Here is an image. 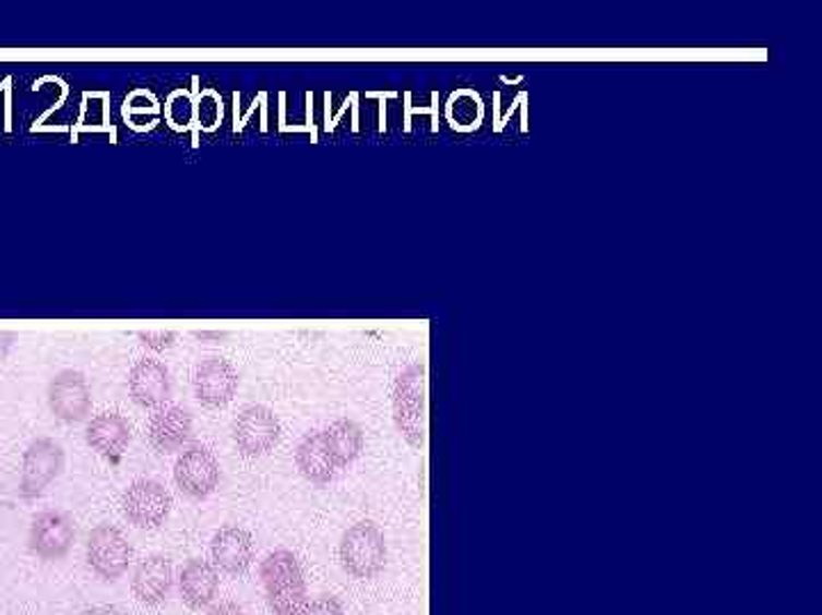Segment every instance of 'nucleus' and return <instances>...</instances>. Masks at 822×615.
I'll use <instances>...</instances> for the list:
<instances>
[{"label":"nucleus","mask_w":822,"mask_h":615,"mask_svg":"<svg viewBox=\"0 0 822 615\" xmlns=\"http://www.w3.org/2000/svg\"><path fill=\"white\" fill-rule=\"evenodd\" d=\"M261 583L274 615H302L307 608V581L300 560L290 550H274L261 563Z\"/></svg>","instance_id":"f257e3e1"},{"label":"nucleus","mask_w":822,"mask_h":615,"mask_svg":"<svg viewBox=\"0 0 822 615\" xmlns=\"http://www.w3.org/2000/svg\"><path fill=\"white\" fill-rule=\"evenodd\" d=\"M338 556L347 575L355 579H372L386 566V538L376 522H357L343 533Z\"/></svg>","instance_id":"f03ea898"},{"label":"nucleus","mask_w":822,"mask_h":615,"mask_svg":"<svg viewBox=\"0 0 822 615\" xmlns=\"http://www.w3.org/2000/svg\"><path fill=\"white\" fill-rule=\"evenodd\" d=\"M428 383H426V370L422 367H409L395 381L393 393V413L395 424L405 435V441L414 447H420L426 443L428 433Z\"/></svg>","instance_id":"7ed1b4c3"},{"label":"nucleus","mask_w":822,"mask_h":615,"mask_svg":"<svg viewBox=\"0 0 822 615\" xmlns=\"http://www.w3.org/2000/svg\"><path fill=\"white\" fill-rule=\"evenodd\" d=\"M85 558L90 570L104 581H117L129 572L133 545L115 524H98L87 535Z\"/></svg>","instance_id":"20e7f679"},{"label":"nucleus","mask_w":822,"mask_h":615,"mask_svg":"<svg viewBox=\"0 0 822 615\" xmlns=\"http://www.w3.org/2000/svg\"><path fill=\"white\" fill-rule=\"evenodd\" d=\"M64 470V449L53 438H37L23 454L19 495L23 499H37L46 493Z\"/></svg>","instance_id":"39448f33"},{"label":"nucleus","mask_w":822,"mask_h":615,"mask_svg":"<svg viewBox=\"0 0 822 615\" xmlns=\"http://www.w3.org/2000/svg\"><path fill=\"white\" fill-rule=\"evenodd\" d=\"M231 433L234 443L242 456L259 458L279 445L282 424L267 406L252 403L240 410L238 418L234 420Z\"/></svg>","instance_id":"423d86ee"},{"label":"nucleus","mask_w":822,"mask_h":615,"mask_svg":"<svg viewBox=\"0 0 822 615\" xmlns=\"http://www.w3.org/2000/svg\"><path fill=\"white\" fill-rule=\"evenodd\" d=\"M171 510V495L154 479L133 481L121 495V512L138 529H158Z\"/></svg>","instance_id":"0eeeda50"},{"label":"nucleus","mask_w":822,"mask_h":615,"mask_svg":"<svg viewBox=\"0 0 822 615\" xmlns=\"http://www.w3.org/2000/svg\"><path fill=\"white\" fill-rule=\"evenodd\" d=\"M219 460L215 454L202 445H192L174 463V481L177 489L192 497V499H206L211 497L219 485Z\"/></svg>","instance_id":"6e6552de"},{"label":"nucleus","mask_w":822,"mask_h":615,"mask_svg":"<svg viewBox=\"0 0 822 615\" xmlns=\"http://www.w3.org/2000/svg\"><path fill=\"white\" fill-rule=\"evenodd\" d=\"M48 408L67 424L83 422L92 410V390L85 374L79 370H62L56 374L48 383Z\"/></svg>","instance_id":"1a4fd4ad"},{"label":"nucleus","mask_w":822,"mask_h":615,"mask_svg":"<svg viewBox=\"0 0 822 615\" xmlns=\"http://www.w3.org/2000/svg\"><path fill=\"white\" fill-rule=\"evenodd\" d=\"M76 541V529L62 510H41L31 524L28 545L41 560H62Z\"/></svg>","instance_id":"9d476101"},{"label":"nucleus","mask_w":822,"mask_h":615,"mask_svg":"<svg viewBox=\"0 0 822 615\" xmlns=\"http://www.w3.org/2000/svg\"><path fill=\"white\" fill-rule=\"evenodd\" d=\"M254 538L238 524L222 527L211 541V563L217 572L240 577L254 566Z\"/></svg>","instance_id":"9b49d317"},{"label":"nucleus","mask_w":822,"mask_h":615,"mask_svg":"<svg viewBox=\"0 0 822 615\" xmlns=\"http://www.w3.org/2000/svg\"><path fill=\"white\" fill-rule=\"evenodd\" d=\"M238 370L219 355H209L194 367V395L209 408L227 406L238 393Z\"/></svg>","instance_id":"f8f14e48"},{"label":"nucleus","mask_w":822,"mask_h":615,"mask_svg":"<svg viewBox=\"0 0 822 615\" xmlns=\"http://www.w3.org/2000/svg\"><path fill=\"white\" fill-rule=\"evenodd\" d=\"M85 443L92 447V451L108 458L110 463H119L131 445V424L115 410H106V413H98L87 422Z\"/></svg>","instance_id":"ddd939ff"},{"label":"nucleus","mask_w":822,"mask_h":615,"mask_svg":"<svg viewBox=\"0 0 822 615\" xmlns=\"http://www.w3.org/2000/svg\"><path fill=\"white\" fill-rule=\"evenodd\" d=\"M171 583H174L171 560L163 554H154L144 558L135 568L131 577V593L144 606H160L171 593Z\"/></svg>","instance_id":"4468645a"},{"label":"nucleus","mask_w":822,"mask_h":615,"mask_svg":"<svg viewBox=\"0 0 822 615\" xmlns=\"http://www.w3.org/2000/svg\"><path fill=\"white\" fill-rule=\"evenodd\" d=\"M148 443L160 454L179 451L192 435V415L183 406H160L146 426Z\"/></svg>","instance_id":"2eb2a0df"},{"label":"nucleus","mask_w":822,"mask_h":615,"mask_svg":"<svg viewBox=\"0 0 822 615\" xmlns=\"http://www.w3.org/2000/svg\"><path fill=\"white\" fill-rule=\"evenodd\" d=\"M129 393L142 408H160L171 395L169 370L156 358H142L129 374Z\"/></svg>","instance_id":"dca6fc26"},{"label":"nucleus","mask_w":822,"mask_h":615,"mask_svg":"<svg viewBox=\"0 0 822 615\" xmlns=\"http://www.w3.org/2000/svg\"><path fill=\"white\" fill-rule=\"evenodd\" d=\"M179 593L181 600L194 611L211 606L219 593L217 568L211 560L190 558L179 575Z\"/></svg>","instance_id":"f3484780"},{"label":"nucleus","mask_w":822,"mask_h":615,"mask_svg":"<svg viewBox=\"0 0 822 615\" xmlns=\"http://www.w3.org/2000/svg\"><path fill=\"white\" fill-rule=\"evenodd\" d=\"M295 466L300 470V474L318 485H325L334 479L336 474V463L327 449L325 443V433L313 431L305 435V441L300 443L295 451Z\"/></svg>","instance_id":"a211bd4d"},{"label":"nucleus","mask_w":822,"mask_h":615,"mask_svg":"<svg viewBox=\"0 0 822 615\" xmlns=\"http://www.w3.org/2000/svg\"><path fill=\"white\" fill-rule=\"evenodd\" d=\"M325 433L327 449L334 458L336 470L353 466L364 449V431L353 420H336Z\"/></svg>","instance_id":"6ab92c4d"},{"label":"nucleus","mask_w":822,"mask_h":615,"mask_svg":"<svg viewBox=\"0 0 822 615\" xmlns=\"http://www.w3.org/2000/svg\"><path fill=\"white\" fill-rule=\"evenodd\" d=\"M140 342L146 347V349H154V351H165L174 345V340H177V333L174 330H142L138 333Z\"/></svg>","instance_id":"aec40b11"},{"label":"nucleus","mask_w":822,"mask_h":615,"mask_svg":"<svg viewBox=\"0 0 822 615\" xmlns=\"http://www.w3.org/2000/svg\"><path fill=\"white\" fill-rule=\"evenodd\" d=\"M412 114H432V131H439V94H432V108H412V94H405V131H412Z\"/></svg>","instance_id":"412c9836"},{"label":"nucleus","mask_w":822,"mask_h":615,"mask_svg":"<svg viewBox=\"0 0 822 615\" xmlns=\"http://www.w3.org/2000/svg\"><path fill=\"white\" fill-rule=\"evenodd\" d=\"M302 615H343V604L332 595H322L309 602Z\"/></svg>","instance_id":"4be33fe9"},{"label":"nucleus","mask_w":822,"mask_h":615,"mask_svg":"<svg viewBox=\"0 0 822 615\" xmlns=\"http://www.w3.org/2000/svg\"><path fill=\"white\" fill-rule=\"evenodd\" d=\"M79 615H131V613L117 604H94V606L83 608Z\"/></svg>","instance_id":"5701e85b"},{"label":"nucleus","mask_w":822,"mask_h":615,"mask_svg":"<svg viewBox=\"0 0 822 615\" xmlns=\"http://www.w3.org/2000/svg\"><path fill=\"white\" fill-rule=\"evenodd\" d=\"M206 615H247V613L238 602L229 600V602H219V604L211 606Z\"/></svg>","instance_id":"b1692460"},{"label":"nucleus","mask_w":822,"mask_h":615,"mask_svg":"<svg viewBox=\"0 0 822 615\" xmlns=\"http://www.w3.org/2000/svg\"><path fill=\"white\" fill-rule=\"evenodd\" d=\"M368 98H380V131H386V98H395L397 92H368Z\"/></svg>","instance_id":"393cba45"},{"label":"nucleus","mask_w":822,"mask_h":615,"mask_svg":"<svg viewBox=\"0 0 822 615\" xmlns=\"http://www.w3.org/2000/svg\"><path fill=\"white\" fill-rule=\"evenodd\" d=\"M307 131L311 133V142L315 144L318 142V131H315V123H313V94L309 92L307 94Z\"/></svg>","instance_id":"a878e982"},{"label":"nucleus","mask_w":822,"mask_h":615,"mask_svg":"<svg viewBox=\"0 0 822 615\" xmlns=\"http://www.w3.org/2000/svg\"><path fill=\"white\" fill-rule=\"evenodd\" d=\"M523 98H528V94H526V92H521V94L516 96V100L512 102V108H510V110L505 112V117H501V121H498V128H496V133H501V131H503V128H505V123H508V121L512 119V114H514V110H516V108L521 106V100H523Z\"/></svg>","instance_id":"bb28decb"},{"label":"nucleus","mask_w":822,"mask_h":615,"mask_svg":"<svg viewBox=\"0 0 822 615\" xmlns=\"http://www.w3.org/2000/svg\"><path fill=\"white\" fill-rule=\"evenodd\" d=\"M14 338H16L14 333H0V358H5V353L10 351Z\"/></svg>","instance_id":"cd10ccee"},{"label":"nucleus","mask_w":822,"mask_h":615,"mask_svg":"<svg viewBox=\"0 0 822 615\" xmlns=\"http://www.w3.org/2000/svg\"><path fill=\"white\" fill-rule=\"evenodd\" d=\"M234 131L238 133L240 131V92L234 94Z\"/></svg>","instance_id":"c85d7f7f"},{"label":"nucleus","mask_w":822,"mask_h":615,"mask_svg":"<svg viewBox=\"0 0 822 615\" xmlns=\"http://www.w3.org/2000/svg\"><path fill=\"white\" fill-rule=\"evenodd\" d=\"M325 131H332V94H325Z\"/></svg>","instance_id":"c756f323"},{"label":"nucleus","mask_w":822,"mask_h":615,"mask_svg":"<svg viewBox=\"0 0 822 615\" xmlns=\"http://www.w3.org/2000/svg\"><path fill=\"white\" fill-rule=\"evenodd\" d=\"M353 110H355V117H353V128L357 131L359 128V110H357V94L353 96Z\"/></svg>","instance_id":"7c9ffc66"},{"label":"nucleus","mask_w":822,"mask_h":615,"mask_svg":"<svg viewBox=\"0 0 822 615\" xmlns=\"http://www.w3.org/2000/svg\"><path fill=\"white\" fill-rule=\"evenodd\" d=\"M505 85H510V79H505V75H503V79H501ZM519 83H523V75H519V79H514L512 81V85H519Z\"/></svg>","instance_id":"2f4dec72"}]
</instances>
